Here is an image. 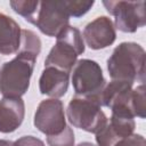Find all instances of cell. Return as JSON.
<instances>
[{
  "instance_id": "e0dca14e",
  "label": "cell",
  "mask_w": 146,
  "mask_h": 146,
  "mask_svg": "<svg viewBox=\"0 0 146 146\" xmlns=\"http://www.w3.org/2000/svg\"><path fill=\"white\" fill-rule=\"evenodd\" d=\"M10 7L13 8V10L21 15L22 17H24L27 22H32V19L35 16V13L38 10L39 7V1H21V0H13L9 2Z\"/></svg>"
},
{
  "instance_id": "7c38bea8",
  "label": "cell",
  "mask_w": 146,
  "mask_h": 146,
  "mask_svg": "<svg viewBox=\"0 0 146 146\" xmlns=\"http://www.w3.org/2000/svg\"><path fill=\"white\" fill-rule=\"evenodd\" d=\"M25 104L21 97H3L0 100V132H14L23 122Z\"/></svg>"
},
{
  "instance_id": "603a6c76",
  "label": "cell",
  "mask_w": 146,
  "mask_h": 146,
  "mask_svg": "<svg viewBox=\"0 0 146 146\" xmlns=\"http://www.w3.org/2000/svg\"><path fill=\"white\" fill-rule=\"evenodd\" d=\"M76 146H96V145H95V144H92V143H89V141H83V143L78 144Z\"/></svg>"
},
{
  "instance_id": "6da1fadb",
  "label": "cell",
  "mask_w": 146,
  "mask_h": 146,
  "mask_svg": "<svg viewBox=\"0 0 146 146\" xmlns=\"http://www.w3.org/2000/svg\"><path fill=\"white\" fill-rule=\"evenodd\" d=\"M107 71L112 80L145 81V50L136 42H121L107 59Z\"/></svg>"
},
{
  "instance_id": "7a4b0ae2",
  "label": "cell",
  "mask_w": 146,
  "mask_h": 146,
  "mask_svg": "<svg viewBox=\"0 0 146 146\" xmlns=\"http://www.w3.org/2000/svg\"><path fill=\"white\" fill-rule=\"evenodd\" d=\"M56 39V43L44 60V67L51 66L70 73L76 63L78 56L84 52V42L81 32L76 27L68 25Z\"/></svg>"
},
{
  "instance_id": "8992f818",
  "label": "cell",
  "mask_w": 146,
  "mask_h": 146,
  "mask_svg": "<svg viewBox=\"0 0 146 146\" xmlns=\"http://www.w3.org/2000/svg\"><path fill=\"white\" fill-rule=\"evenodd\" d=\"M70 17L67 0L39 1L38 10L31 23L43 34L56 38L70 25Z\"/></svg>"
},
{
  "instance_id": "52a82bcc",
  "label": "cell",
  "mask_w": 146,
  "mask_h": 146,
  "mask_svg": "<svg viewBox=\"0 0 146 146\" xmlns=\"http://www.w3.org/2000/svg\"><path fill=\"white\" fill-rule=\"evenodd\" d=\"M106 10L114 16L116 29L133 33L146 24L145 1H103Z\"/></svg>"
},
{
  "instance_id": "ffe728a7",
  "label": "cell",
  "mask_w": 146,
  "mask_h": 146,
  "mask_svg": "<svg viewBox=\"0 0 146 146\" xmlns=\"http://www.w3.org/2000/svg\"><path fill=\"white\" fill-rule=\"evenodd\" d=\"M114 146H146V140L141 135L132 133L129 137H125L117 141Z\"/></svg>"
},
{
  "instance_id": "d6986e66",
  "label": "cell",
  "mask_w": 146,
  "mask_h": 146,
  "mask_svg": "<svg viewBox=\"0 0 146 146\" xmlns=\"http://www.w3.org/2000/svg\"><path fill=\"white\" fill-rule=\"evenodd\" d=\"M95 1H82V0H67V5H68V10H70V15L71 17H81L84 14H87L89 11V9H91V7L94 6Z\"/></svg>"
},
{
  "instance_id": "7402d4cb",
  "label": "cell",
  "mask_w": 146,
  "mask_h": 146,
  "mask_svg": "<svg viewBox=\"0 0 146 146\" xmlns=\"http://www.w3.org/2000/svg\"><path fill=\"white\" fill-rule=\"evenodd\" d=\"M0 146H14V143L6 139H0Z\"/></svg>"
},
{
  "instance_id": "5bb4252c",
  "label": "cell",
  "mask_w": 146,
  "mask_h": 146,
  "mask_svg": "<svg viewBox=\"0 0 146 146\" xmlns=\"http://www.w3.org/2000/svg\"><path fill=\"white\" fill-rule=\"evenodd\" d=\"M21 32L22 30L14 18L0 13V54L11 55L18 51Z\"/></svg>"
},
{
  "instance_id": "2e32d148",
  "label": "cell",
  "mask_w": 146,
  "mask_h": 146,
  "mask_svg": "<svg viewBox=\"0 0 146 146\" xmlns=\"http://www.w3.org/2000/svg\"><path fill=\"white\" fill-rule=\"evenodd\" d=\"M130 108L133 116L145 119L146 116V106H145V86L141 83L137 88L132 89Z\"/></svg>"
},
{
  "instance_id": "9c48e42d",
  "label": "cell",
  "mask_w": 146,
  "mask_h": 146,
  "mask_svg": "<svg viewBox=\"0 0 146 146\" xmlns=\"http://www.w3.org/2000/svg\"><path fill=\"white\" fill-rule=\"evenodd\" d=\"M133 115L124 111H112L110 121L105 127L96 133L98 146H114L121 139L133 133L136 123Z\"/></svg>"
},
{
  "instance_id": "30bf717a",
  "label": "cell",
  "mask_w": 146,
  "mask_h": 146,
  "mask_svg": "<svg viewBox=\"0 0 146 146\" xmlns=\"http://www.w3.org/2000/svg\"><path fill=\"white\" fill-rule=\"evenodd\" d=\"M132 84L133 83L127 81L112 80L111 82L105 84V87L98 95L97 97L98 104L100 106L110 107L111 111L122 110V111L131 112L130 100H131Z\"/></svg>"
},
{
  "instance_id": "ba28073f",
  "label": "cell",
  "mask_w": 146,
  "mask_h": 146,
  "mask_svg": "<svg viewBox=\"0 0 146 146\" xmlns=\"http://www.w3.org/2000/svg\"><path fill=\"white\" fill-rule=\"evenodd\" d=\"M33 123L39 131L47 136L62 132L67 125L63 103L57 98L42 100L35 111Z\"/></svg>"
},
{
  "instance_id": "ac0fdd59",
  "label": "cell",
  "mask_w": 146,
  "mask_h": 146,
  "mask_svg": "<svg viewBox=\"0 0 146 146\" xmlns=\"http://www.w3.org/2000/svg\"><path fill=\"white\" fill-rule=\"evenodd\" d=\"M74 132L70 125H66L65 129L52 136H47V144L49 146H74Z\"/></svg>"
},
{
  "instance_id": "4fadbf2b",
  "label": "cell",
  "mask_w": 146,
  "mask_h": 146,
  "mask_svg": "<svg viewBox=\"0 0 146 146\" xmlns=\"http://www.w3.org/2000/svg\"><path fill=\"white\" fill-rule=\"evenodd\" d=\"M68 82L70 73L56 67L47 66L42 71L39 79V89L42 95H47L52 98H59L66 94L68 89Z\"/></svg>"
},
{
  "instance_id": "3957f363",
  "label": "cell",
  "mask_w": 146,
  "mask_h": 146,
  "mask_svg": "<svg viewBox=\"0 0 146 146\" xmlns=\"http://www.w3.org/2000/svg\"><path fill=\"white\" fill-rule=\"evenodd\" d=\"M35 60L16 55L0 68V92L3 97H22L30 87Z\"/></svg>"
},
{
  "instance_id": "277c9868",
  "label": "cell",
  "mask_w": 146,
  "mask_h": 146,
  "mask_svg": "<svg viewBox=\"0 0 146 146\" xmlns=\"http://www.w3.org/2000/svg\"><path fill=\"white\" fill-rule=\"evenodd\" d=\"M66 114L73 127L95 135L100 131L107 122L102 106L92 98L73 97L68 103Z\"/></svg>"
},
{
  "instance_id": "8fae6325",
  "label": "cell",
  "mask_w": 146,
  "mask_h": 146,
  "mask_svg": "<svg viewBox=\"0 0 146 146\" xmlns=\"http://www.w3.org/2000/svg\"><path fill=\"white\" fill-rule=\"evenodd\" d=\"M87 46L94 50L104 49L111 46L116 38L115 27L111 18L99 16L88 23L82 34Z\"/></svg>"
},
{
  "instance_id": "9a60e30c",
  "label": "cell",
  "mask_w": 146,
  "mask_h": 146,
  "mask_svg": "<svg viewBox=\"0 0 146 146\" xmlns=\"http://www.w3.org/2000/svg\"><path fill=\"white\" fill-rule=\"evenodd\" d=\"M41 51V40L40 38L31 30H22L21 32V43L17 55L36 59Z\"/></svg>"
},
{
  "instance_id": "5b68a950",
  "label": "cell",
  "mask_w": 146,
  "mask_h": 146,
  "mask_svg": "<svg viewBox=\"0 0 146 146\" xmlns=\"http://www.w3.org/2000/svg\"><path fill=\"white\" fill-rule=\"evenodd\" d=\"M72 70V84L75 95L97 100L98 95L106 84L99 64L84 58L78 60Z\"/></svg>"
},
{
  "instance_id": "44dd1931",
  "label": "cell",
  "mask_w": 146,
  "mask_h": 146,
  "mask_svg": "<svg viewBox=\"0 0 146 146\" xmlns=\"http://www.w3.org/2000/svg\"><path fill=\"white\" fill-rule=\"evenodd\" d=\"M14 146H46L44 143L34 136H23L14 141Z\"/></svg>"
}]
</instances>
